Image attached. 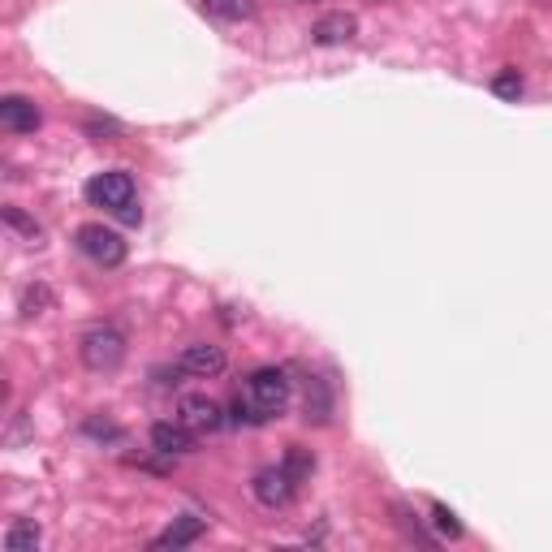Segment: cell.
I'll use <instances>...</instances> for the list:
<instances>
[{"label":"cell","instance_id":"6da1fadb","mask_svg":"<svg viewBox=\"0 0 552 552\" xmlns=\"http://www.w3.org/2000/svg\"><path fill=\"white\" fill-rule=\"evenodd\" d=\"M289 397H294V380H289V371L259 367L255 376L246 380V389L238 393V402H233V419L259 427V423L276 419V414L289 406Z\"/></svg>","mask_w":552,"mask_h":552},{"label":"cell","instance_id":"7a4b0ae2","mask_svg":"<svg viewBox=\"0 0 552 552\" xmlns=\"http://www.w3.org/2000/svg\"><path fill=\"white\" fill-rule=\"evenodd\" d=\"M82 363L91 371H117L126 363V333L113 324H95L87 337H82Z\"/></svg>","mask_w":552,"mask_h":552},{"label":"cell","instance_id":"3957f363","mask_svg":"<svg viewBox=\"0 0 552 552\" xmlns=\"http://www.w3.org/2000/svg\"><path fill=\"white\" fill-rule=\"evenodd\" d=\"M78 251L91 259L95 268H121L126 264V238L104 225H82L78 229Z\"/></svg>","mask_w":552,"mask_h":552},{"label":"cell","instance_id":"277c9868","mask_svg":"<svg viewBox=\"0 0 552 552\" xmlns=\"http://www.w3.org/2000/svg\"><path fill=\"white\" fill-rule=\"evenodd\" d=\"M87 199L104 212H121L126 203H134V177L126 169H108V173H95L87 182Z\"/></svg>","mask_w":552,"mask_h":552},{"label":"cell","instance_id":"5b68a950","mask_svg":"<svg viewBox=\"0 0 552 552\" xmlns=\"http://www.w3.org/2000/svg\"><path fill=\"white\" fill-rule=\"evenodd\" d=\"M177 419H182L190 432L203 436V432H220V427H225V410L207 393H186L182 402H177Z\"/></svg>","mask_w":552,"mask_h":552},{"label":"cell","instance_id":"8992f818","mask_svg":"<svg viewBox=\"0 0 552 552\" xmlns=\"http://www.w3.org/2000/svg\"><path fill=\"white\" fill-rule=\"evenodd\" d=\"M225 350L220 345H207V341H199V345H186L182 354H177V371L182 376H199V380H212V376H220L225 371Z\"/></svg>","mask_w":552,"mask_h":552},{"label":"cell","instance_id":"52a82bcc","mask_svg":"<svg viewBox=\"0 0 552 552\" xmlns=\"http://www.w3.org/2000/svg\"><path fill=\"white\" fill-rule=\"evenodd\" d=\"M251 492H255V501H259V505H268V509H285L289 501H294L298 483L285 475V466H268V471H259V475H255Z\"/></svg>","mask_w":552,"mask_h":552},{"label":"cell","instance_id":"ba28073f","mask_svg":"<svg viewBox=\"0 0 552 552\" xmlns=\"http://www.w3.org/2000/svg\"><path fill=\"white\" fill-rule=\"evenodd\" d=\"M195 436H199V432H190L182 419L156 423V427H151V449H156L160 458H182V453L195 449Z\"/></svg>","mask_w":552,"mask_h":552},{"label":"cell","instance_id":"9c48e42d","mask_svg":"<svg viewBox=\"0 0 552 552\" xmlns=\"http://www.w3.org/2000/svg\"><path fill=\"white\" fill-rule=\"evenodd\" d=\"M354 31H358V18H354V13H345V9H337V13H324V18L311 26V39L320 48H337V44H350Z\"/></svg>","mask_w":552,"mask_h":552},{"label":"cell","instance_id":"30bf717a","mask_svg":"<svg viewBox=\"0 0 552 552\" xmlns=\"http://www.w3.org/2000/svg\"><path fill=\"white\" fill-rule=\"evenodd\" d=\"M0 126L9 134H31V130H39V108L26 100V95H5V100H0Z\"/></svg>","mask_w":552,"mask_h":552},{"label":"cell","instance_id":"8fae6325","mask_svg":"<svg viewBox=\"0 0 552 552\" xmlns=\"http://www.w3.org/2000/svg\"><path fill=\"white\" fill-rule=\"evenodd\" d=\"M302 419L324 427L328 419H333V389H328V380L311 376L307 380V393H302Z\"/></svg>","mask_w":552,"mask_h":552},{"label":"cell","instance_id":"7c38bea8","mask_svg":"<svg viewBox=\"0 0 552 552\" xmlns=\"http://www.w3.org/2000/svg\"><path fill=\"white\" fill-rule=\"evenodd\" d=\"M203 531H207V522L199 514H182V518H173L156 540H151V548H186V544H195Z\"/></svg>","mask_w":552,"mask_h":552},{"label":"cell","instance_id":"4fadbf2b","mask_svg":"<svg viewBox=\"0 0 552 552\" xmlns=\"http://www.w3.org/2000/svg\"><path fill=\"white\" fill-rule=\"evenodd\" d=\"M39 544H44V531H39L35 518H18L5 531V552H35Z\"/></svg>","mask_w":552,"mask_h":552},{"label":"cell","instance_id":"5bb4252c","mask_svg":"<svg viewBox=\"0 0 552 552\" xmlns=\"http://www.w3.org/2000/svg\"><path fill=\"white\" fill-rule=\"evenodd\" d=\"M281 466H285V475L294 479V483H307L311 471H315V453L307 445H289L285 458H281Z\"/></svg>","mask_w":552,"mask_h":552},{"label":"cell","instance_id":"9a60e30c","mask_svg":"<svg viewBox=\"0 0 552 552\" xmlns=\"http://www.w3.org/2000/svg\"><path fill=\"white\" fill-rule=\"evenodd\" d=\"M199 5L212 13V18H225V22H242L255 13V0H199Z\"/></svg>","mask_w":552,"mask_h":552},{"label":"cell","instance_id":"2e32d148","mask_svg":"<svg viewBox=\"0 0 552 552\" xmlns=\"http://www.w3.org/2000/svg\"><path fill=\"white\" fill-rule=\"evenodd\" d=\"M5 225H9V229H18L22 238H26V242H35V246L44 242V225H39V220H31V216H26L22 207H5Z\"/></svg>","mask_w":552,"mask_h":552},{"label":"cell","instance_id":"e0dca14e","mask_svg":"<svg viewBox=\"0 0 552 552\" xmlns=\"http://www.w3.org/2000/svg\"><path fill=\"white\" fill-rule=\"evenodd\" d=\"M52 307V289L48 285H31L22 294V320H35V315H44Z\"/></svg>","mask_w":552,"mask_h":552},{"label":"cell","instance_id":"ac0fdd59","mask_svg":"<svg viewBox=\"0 0 552 552\" xmlns=\"http://www.w3.org/2000/svg\"><path fill=\"white\" fill-rule=\"evenodd\" d=\"M492 91L501 95V100H518V95H522V74H518V69H501V74L492 78Z\"/></svg>","mask_w":552,"mask_h":552},{"label":"cell","instance_id":"d6986e66","mask_svg":"<svg viewBox=\"0 0 552 552\" xmlns=\"http://www.w3.org/2000/svg\"><path fill=\"white\" fill-rule=\"evenodd\" d=\"M397 527H402V531H406V540H419V544H436V540H432V535H427V531H423V522H414V518L406 514V509H397Z\"/></svg>","mask_w":552,"mask_h":552},{"label":"cell","instance_id":"ffe728a7","mask_svg":"<svg viewBox=\"0 0 552 552\" xmlns=\"http://www.w3.org/2000/svg\"><path fill=\"white\" fill-rule=\"evenodd\" d=\"M432 518H436V527H440V531L453 535V540H458V535H462V522H458V514H453V509L436 505V509H432Z\"/></svg>","mask_w":552,"mask_h":552},{"label":"cell","instance_id":"44dd1931","mask_svg":"<svg viewBox=\"0 0 552 552\" xmlns=\"http://www.w3.org/2000/svg\"><path fill=\"white\" fill-rule=\"evenodd\" d=\"M117 220H121V225H138V220H143V207H138V203H126V207L117 212Z\"/></svg>","mask_w":552,"mask_h":552},{"label":"cell","instance_id":"7402d4cb","mask_svg":"<svg viewBox=\"0 0 552 552\" xmlns=\"http://www.w3.org/2000/svg\"><path fill=\"white\" fill-rule=\"evenodd\" d=\"M91 130H95V134H117L113 121H91Z\"/></svg>","mask_w":552,"mask_h":552}]
</instances>
